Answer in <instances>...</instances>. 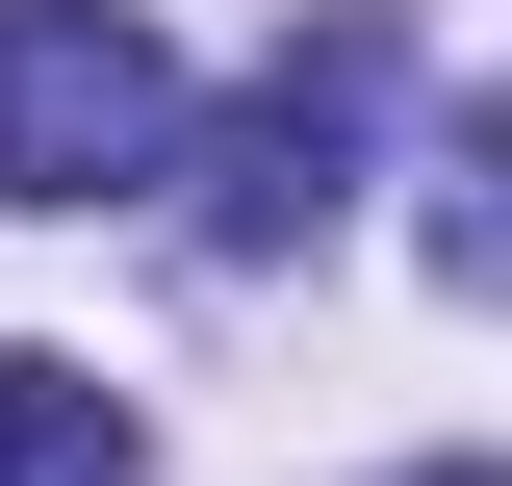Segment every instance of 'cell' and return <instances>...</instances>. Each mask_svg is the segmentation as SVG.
<instances>
[{"label":"cell","instance_id":"2","mask_svg":"<svg viewBox=\"0 0 512 486\" xmlns=\"http://www.w3.org/2000/svg\"><path fill=\"white\" fill-rule=\"evenodd\" d=\"M359 77H384V52H282L231 128H205V256H282V231L359 205Z\"/></svg>","mask_w":512,"mask_h":486},{"label":"cell","instance_id":"1","mask_svg":"<svg viewBox=\"0 0 512 486\" xmlns=\"http://www.w3.org/2000/svg\"><path fill=\"white\" fill-rule=\"evenodd\" d=\"M180 180V52L128 0H0V205H128Z\"/></svg>","mask_w":512,"mask_h":486},{"label":"cell","instance_id":"3","mask_svg":"<svg viewBox=\"0 0 512 486\" xmlns=\"http://www.w3.org/2000/svg\"><path fill=\"white\" fill-rule=\"evenodd\" d=\"M0 486H128V410L77 359H26V333H0Z\"/></svg>","mask_w":512,"mask_h":486}]
</instances>
